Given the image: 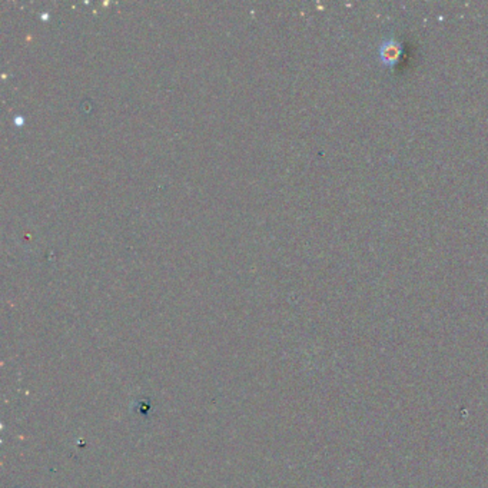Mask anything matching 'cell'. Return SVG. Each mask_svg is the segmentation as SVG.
Returning a JSON list of instances; mask_svg holds the SVG:
<instances>
[{
  "label": "cell",
  "instance_id": "6da1fadb",
  "mask_svg": "<svg viewBox=\"0 0 488 488\" xmlns=\"http://www.w3.org/2000/svg\"><path fill=\"white\" fill-rule=\"evenodd\" d=\"M401 45L391 39L381 46V56L385 62H395L401 55Z\"/></svg>",
  "mask_w": 488,
  "mask_h": 488
}]
</instances>
